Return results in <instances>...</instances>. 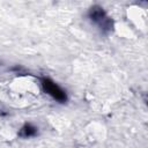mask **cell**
Segmentation results:
<instances>
[{
    "label": "cell",
    "mask_w": 148,
    "mask_h": 148,
    "mask_svg": "<svg viewBox=\"0 0 148 148\" xmlns=\"http://www.w3.org/2000/svg\"><path fill=\"white\" fill-rule=\"evenodd\" d=\"M89 17L103 32L108 34L113 30V21L106 15L105 10L101 6H92L89 9Z\"/></svg>",
    "instance_id": "6da1fadb"
},
{
    "label": "cell",
    "mask_w": 148,
    "mask_h": 148,
    "mask_svg": "<svg viewBox=\"0 0 148 148\" xmlns=\"http://www.w3.org/2000/svg\"><path fill=\"white\" fill-rule=\"evenodd\" d=\"M40 84H42L43 90L47 95H50L53 99H56V101H58L60 103H65L67 101L66 92L56 82H53L51 79H49V77H42L40 79Z\"/></svg>",
    "instance_id": "7a4b0ae2"
},
{
    "label": "cell",
    "mask_w": 148,
    "mask_h": 148,
    "mask_svg": "<svg viewBox=\"0 0 148 148\" xmlns=\"http://www.w3.org/2000/svg\"><path fill=\"white\" fill-rule=\"evenodd\" d=\"M37 134V128L30 124H25L18 132V135L22 138H30Z\"/></svg>",
    "instance_id": "3957f363"
}]
</instances>
